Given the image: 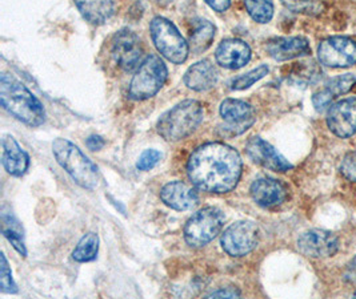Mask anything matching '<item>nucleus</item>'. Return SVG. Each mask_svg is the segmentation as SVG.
Masks as SVG:
<instances>
[{"mask_svg": "<svg viewBox=\"0 0 356 299\" xmlns=\"http://www.w3.org/2000/svg\"><path fill=\"white\" fill-rule=\"evenodd\" d=\"M242 158L236 149L223 142H209L195 149L187 162L193 185L209 193H228L242 176Z\"/></svg>", "mask_w": 356, "mask_h": 299, "instance_id": "nucleus-1", "label": "nucleus"}, {"mask_svg": "<svg viewBox=\"0 0 356 299\" xmlns=\"http://www.w3.org/2000/svg\"><path fill=\"white\" fill-rule=\"evenodd\" d=\"M0 103L4 110L27 126H42L46 120L42 103L19 80L7 74L0 78Z\"/></svg>", "mask_w": 356, "mask_h": 299, "instance_id": "nucleus-2", "label": "nucleus"}, {"mask_svg": "<svg viewBox=\"0 0 356 299\" xmlns=\"http://www.w3.org/2000/svg\"><path fill=\"white\" fill-rule=\"evenodd\" d=\"M203 116V107L199 101L184 100L162 114L156 129L165 142H180L194 133L202 124Z\"/></svg>", "mask_w": 356, "mask_h": 299, "instance_id": "nucleus-3", "label": "nucleus"}, {"mask_svg": "<svg viewBox=\"0 0 356 299\" xmlns=\"http://www.w3.org/2000/svg\"><path fill=\"white\" fill-rule=\"evenodd\" d=\"M52 152L58 164L79 187L88 190L97 188L99 169L75 144L65 139H56L52 144Z\"/></svg>", "mask_w": 356, "mask_h": 299, "instance_id": "nucleus-4", "label": "nucleus"}, {"mask_svg": "<svg viewBox=\"0 0 356 299\" xmlns=\"http://www.w3.org/2000/svg\"><path fill=\"white\" fill-rule=\"evenodd\" d=\"M226 221L225 213L213 206L203 207L187 221L184 239L191 248H203L220 233Z\"/></svg>", "mask_w": 356, "mask_h": 299, "instance_id": "nucleus-5", "label": "nucleus"}, {"mask_svg": "<svg viewBox=\"0 0 356 299\" xmlns=\"http://www.w3.org/2000/svg\"><path fill=\"white\" fill-rule=\"evenodd\" d=\"M168 76L165 64L158 55H148L139 65L130 84V96L134 100H147L156 95Z\"/></svg>", "mask_w": 356, "mask_h": 299, "instance_id": "nucleus-6", "label": "nucleus"}, {"mask_svg": "<svg viewBox=\"0 0 356 299\" xmlns=\"http://www.w3.org/2000/svg\"><path fill=\"white\" fill-rule=\"evenodd\" d=\"M149 28L155 47L167 60L175 64L184 63L187 60L190 47L174 23L158 16L154 17Z\"/></svg>", "mask_w": 356, "mask_h": 299, "instance_id": "nucleus-7", "label": "nucleus"}, {"mask_svg": "<svg viewBox=\"0 0 356 299\" xmlns=\"http://www.w3.org/2000/svg\"><path fill=\"white\" fill-rule=\"evenodd\" d=\"M259 242V229L251 221H238L222 234V248L231 257H244L252 252Z\"/></svg>", "mask_w": 356, "mask_h": 299, "instance_id": "nucleus-8", "label": "nucleus"}, {"mask_svg": "<svg viewBox=\"0 0 356 299\" xmlns=\"http://www.w3.org/2000/svg\"><path fill=\"white\" fill-rule=\"evenodd\" d=\"M318 58L325 67H351L356 64V42L346 36L327 37L319 44Z\"/></svg>", "mask_w": 356, "mask_h": 299, "instance_id": "nucleus-9", "label": "nucleus"}, {"mask_svg": "<svg viewBox=\"0 0 356 299\" xmlns=\"http://www.w3.org/2000/svg\"><path fill=\"white\" fill-rule=\"evenodd\" d=\"M220 116L227 121L222 126V136H239L255 123L254 108L242 100L227 99L220 105Z\"/></svg>", "mask_w": 356, "mask_h": 299, "instance_id": "nucleus-10", "label": "nucleus"}, {"mask_svg": "<svg viewBox=\"0 0 356 299\" xmlns=\"http://www.w3.org/2000/svg\"><path fill=\"white\" fill-rule=\"evenodd\" d=\"M142 44L136 33L122 30L113 36V56L116 64L126 72L134 71L142 59Z\"/></svg>", "mask_w": 356, "mask_h": 299, "instance_id": "nucleus-11", "label": "nucleus"}, {"mask_svg": "<svg viewBox=\"0 0 356 299\" xmlns=\"http://www.w3.org/2000/svg\"><path fill=\"white\" fill-rule=\"evenodd\" d=\"M298 249L307 257L328 258L339 249V239L331 232L312 229L298 239Z\"/></svg>", "mask_w": 356, "mask_h": 299, "instance_id": "nucleus-12", "label": "nucleus"}, {"mask_svg": "<svg viewBox=\"0 0 356 299\" xmlns=\"http://www.w3.org/2000/svg\"><path fill=\"white\" fill-rule=\"evenodd\" d=\"M330 130L340 139H347L356 132V97L344 99L330 107L327 114Z\"/></svg>", "mask_w": 356, "mask_h": 299, "instance_id": "nucleus-13", "label": "nucleus"}, {"mask_svg": "<svg viewBox=\"0 0 356 299\" xmlns=\"http://www.w3.org/2000/svg\"><path fill=\"white\" fill-rule=\"evenodd\" d=\"M245 151L248 157L266 169L274 172H287L292 168L291 164L271 144L260 137H251L245 145Z\"/></svg>", "mask_w": 356, "mask_h": 299, "instance_id": "nucleus-14", "label": "nucleus"}, {"mask_svg": "<svg viewBox=\"0 0 356 299\" xmlns=\"http://www.w3.org/2000/svg\"><path fill=\"white\" fill-rule=\"evenodd\" d=\"M250 191L254 201L263 207H275L283 204L287 198L286 187L277 180L270 177L255 180Z\"/></svg>", "mask_w": 356, "mask_h": 299, "instance_id": "nucleus-15", "label": "nucleus"}, {"mask_svg": "<svg viewBox=\"0 0 356 299\" xmlns=\"http://www.w3.org/2000/svg\"><path fill=\"white\" fill-rule=\"evenodd\" d=\"M215 58L218 64L225 68L239 69L250 62L251 48L243 40L227 39L219 44Z\"/></svg>", "mask_w": 356, "mask_h": 299, "instance_id": "nucleus-16", "label": "nucleus"}, {"mask_svg": "<svg viewBox=\"0 0 356 299\" xmlns=\"http://www.w3.org/2000/svg\"><path fill=\"white\" fill-rule=\"evenodd\" d=\"M267 52L277 62H286L309 53L307 39L300 36L276 37L267 43Z\"/></svg>", "mask_w": 356, "mask_h": 299, "instance_id": "nucleus-17", "label": "nucleus"}, {"mask_svg": "<svg viewBox=\"0 0 356 299\" xmlns=\"http://www.w3.org/2000/svg\"><path fill=\"white\" fill-rule=\"evenodd\" d=\"M163 203L175 210H190L197 205V193L190 185L181 181H172L161 190Z\"/></svg>", "mask_w": 356, "mask_h": 299, "instance_id": "nucleus-18", "label": "nucleus"}, {"mask_svg": "<svg viewBox=\"0 0 356 299\" xmlns=\"http://www.w3.org/2000/svg\"><path fill=\"white\" fill-rule=\"evenodd\" d=\"M1 148H3L1 164L7 171V173L15 177H20L26 173L30 166V157L22 149V146L17 144V140L13 136L6 135L1 139Z\"/></svg>", "mask_w": 356, "mask_h": 299, "instance_id": "nucleus-19", "label": "nucleus"}, {"mask_svg": "<svg viewBox=\"0 0 356 299\" xmlns=\"http://www.w3.org/2000/svg\"><path fill=\"white\" fill-rule=\"evenodd\" d=\"M355 84L356 78L351 74L341 75L330 80L325 84V87L312 96V104L315 110L318 112L327 110L328 107H331V103L334 99H337L338 96L348 94L355 87Z\"/></svg>", "mask_w": 356, "mask_h": 299, "instance_id": "nucleus-20", "label": "nucleus"}, {"mask_svg": "<svg viewBox=\"0 0 356 299\" xmlns=\"http://www.w3.org/2000/svg\"><path fill=\"white\" fill-rule=\"evenodd\" d=\"M183 80L190 89L196 92H204L216 84L218 72L209 60H202L187 69Z\"/></svg>", "mask_w": 356, "mask_h": 299, "instance_id": "nucleus-21", "label": "nucleus"}, {"mask_svg": "<svg viewBox=\"0 0 356 299\" xmlns=\"http://www.w3.org/2000/svg\"><path fill=\"white\" fill-rule=\"evenodd\" d=\"M1 233L10 241V244L20 255H27L23 228L17 220V217L13 214V212L7 210L6 206L1 207Z\"/></svg>", "mask_w": 356, "mask_h": 299, "instance_id": "nucleus-22", "label": "nucleus"}, {"mask_svg": "<svg viewBox=\"0 0 356 299\" xmlns=\"http://www.w3.org/2000/svg\"><path fill=\"white\" fill-rule=\"evenodd\" d=\"M81 15L92 24L106 23L113 14V0H75Z\"/></svg>", "mask_w": 356, "mask_h": 299, "instance_id": "nucleus-23", "label": "nucleus"}, {"mask_svg": "<svg viewBox=\"0 0 356 299\" xmlns=\"http://www.w3.org/2000/svg\"><path fill=\"white\" fill-rule=\"evenodd\" d=\"M215 26L209 20H196L194 23L193 33L190 36L191 49L195 55H199L204 52L207 48H210L211 43L215 37Z\"/></svg>", "mask_w": 356, "mask_h": 299, "instance_id": "nucleus-24", "label": "nucleus"}, {"mask_svg": "<svg viewBox=\"0 0 356 299\" xmlns=\"http://www.w3.org/2000/svg\"><path fill=\"white\" fill-rule=\"evenodd\" d=\"M97 252H99V236L97 233H87L86 236L81 237L79 244L72 252V258L81 264L91 262L97 258Z\"/></svg>", "mask_w": 356, "mask_h": 299, "instance_id": "nucleus-25", "label": "nucleus"}, {"mask_svg": "<svg viewBox=\"0 0 356 299\" xmlns=\"http://www.w3.org/2000/svg\"><path fill=\"white\" fill-rule=\"evenodd\" d=\"M244 4L250 16L261 24L268 23L274 16L273 0H244Z\"/></svg>", "mask_w": 356, "mask_h": 299, "instance_id": "nucleus-26", "label": "nucleus"}, {"mask_svg": "<svg viewBox=\"0 0 356 299\" xmlns=\"http://www.w3.org/2000/svg\"><path fill=\"white\" fill-rule=\"evenodd\" d=\"M268 72H270V68L267 65H264V64L259 65L258 68H255V69H252V71H250V72H247V74H244L242 76L234 80L231 88L235 89V91L247 89L251 85H254L257 81L263 79L266 75H268Z\"/></svg>", "mask_w": 356, "mask_h": 299, "instance_id": "nucleus-27", "label": "nucleus"}, {"mask_svg": "<svg viewBox=\"0 0 356 299\" xmlns=\"http://www.w3.org/2000/svg\"><path fill=\"white\" fill-rule=\"evenodd\" d=\"M283 4L293 12L318 15L322 12L323 6L319 0H282Z\"/></svg>", "mask_w": 356, "mask_h": 299, "instance_id": "nucleus-28", "label": "nucleus"}, {"mask_svg": "<svg viewBox=\"0 0 356 299\" xmlns=\"http://www.w3.org/2000/svg\"><path fill=\"white\" fill-rule=\"evenodd\" d=\"M0 290L7 294L17 293V286L13 278V271L8 266L4 254H0Z\"/></svg>", "mask_w": 356, "mask_h": 299, "instance_id": "nucleus-29", "label": "nucleus"}, {"mask_svg": "<svg viewBox=\"0 0 356 299\" xmlns=\"http://www.w3.org/2000/svg\"><path fill=\"white\" fill-rule=\"evenodd\" d=\"M161 158H162V153L161 152H158L155 149H147L140 155V157L138 160L136 168L139 171H149V169H152L154 166L158 165Z\"/></svg>", "mask_w": 356, "mask_h": 299, "instance_id": "nucleus-30", "label": "nucleus"}, {"mask_svg": "<svg viewBox=\"0 0 356 299\" xmlns=\"http://www.w3.org/2000/svg\"><path fill=\"white\" fill-rule=\"evenodd\" d=\"M340 172L347 180L356 182V152H351L343 158Z\"/></svg>", "mask_w": 356, "mask_h": 299, "instance_id": "nucleus-31", "label": "nucleus"}, {"mask_svg": "<svg viewBox=\"0 0 356 299\" xmlns=\"http://www.w3.org/2000/svg\"><path fill=\"white\" fill-rule=\"evenodd\" d=\"M236 297H241V291L235 290V289H219L216 291H212L207 298H236Z\"/></svg>", "mask_w": 356, "mask_h": 299, "instance_id": "nucleus-32", "label": "nucleus"}, {"mask_svg": "<svg viewBox=\"0 0 356 299\" xmlns=\"http://www.w3.org/2000/svg\"><path fill=\"white\" fill-rule=\"evenodd\" d=\"M86 145L88 146V149L91 151H100L106 142L102 136H97V135H91L87 140H86Z\"/></svg>", "mask_w": 356, "mask_h": 299, "instance_id": "nucleus-33", "label": "nucleus"}, {"mask_svg": "<svg viewBox=\"0 0 356 299\" xmlns=\"http://www.w3.org/2000/svg\"><path fill=\"white\" fill-rule=\"evenodd\" d=\"M204 1L218 12H225L231 4V0H204Z\"/></svg>", "mask_w": 356, "mask_h": 299, "instance_id": "nucleus-34", "label": "nucleus"}, {"mask_svg": "<svg viewBox=\"0 0 356 299\" xmlns=\"http://www.w3.org/2000/svg\"><path fill=\"white\" fill-rule=\"evenodd\" d=\"M344 280L351 284H356V255L351 259V262L344 271Z\"/></svg>", "mask_w": 356, "mask_h": 299, "instance_id": "nucleus-35", "label": "nucleus"}, {"mask_svg": "<svg viewBox=\"0 0 356 299\" xmlns=\"http://www.w3.org/2000/svg\"><path fill=\"white\" fill-rule=\"evenodd\" d=\"M354 297H355V298H356V293H355V294H354Z\"/></svg>", "mask_w": 356, "mask_h": 299, "instance_id": "nucleus-36", "label": "nucleus"}]
</instances>
